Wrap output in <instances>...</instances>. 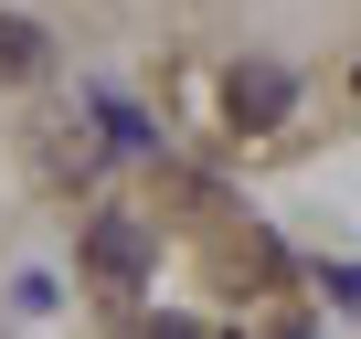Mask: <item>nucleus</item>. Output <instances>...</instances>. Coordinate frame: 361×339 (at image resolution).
I'll list each match as a JSON object with an SVG mask.
<instances>
[{"label":"nucleus","instance_id":"1","mask_svg":"<svg viewBox=\"0 0 361 339\" xmlns=\"http://www.w3.org/2000/svg\"><path fill=\"white\" fill-rule=\"evenodd\" d=\"M287 96H298L287 64H234V75H224V117H234V127H276Z\"/></svg>","mask_w":361,"mask_h":339},{"label":"nucleus","instance_id":"2","mask_svg":"<svg viewBox=\"0 0 361 339\" xmlns=\"http://www.w3.org/2000/svg\"><path fill=\"white\" fill-rule=\"evenodd\" d=\"M85 265H96L106 286H138V276H149V234H138L128 212H96V223H85Z\"/></svg>","mask_w":361,"mask_h":339},{"label":"nucleus","instance_id":"3","mask_svg":"<svg viewBox=\"0 0 361 339\" xmlns=\"http://www.w3.org/2000/svg\"><path fill=\"white\" fill-rule=\"evenodd\" d=\"M32 75H43V22L0 11V85H32Z\"/></svg>","mask_w":361,"mask_h":339},{"label":"nucleus","instance_id":"4","mask_svg":"<svg viewBox=\"0 0 361 339\" xmlns=\"http://www.w3.org/2000/svg\"><path fill=\"white\" fill-rule=\"evenodd\" d=\"M149 339H202V328H192V318H159V328H149Z\"/></svg>","mask_w":361,"mask_h":339}]
</instances>
